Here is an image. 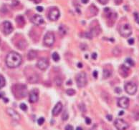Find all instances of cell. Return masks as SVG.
Here are the masks:
<instances>
[{
    "mask_svg": "<svg viewBox=\"0 0 139 130\" xmlns=\"http://www.w3.org/2000/svg\"><path fill=\"white\" fill-rule=\"evenodd\" d=\"M22 59L18 53L12 51L10 52L6 57V64L10 68H16L21 65Z\"/></svg>",
    "mask_w": 139,
    "mask_h": 130,
    "instance_id": "cell-1",
    "label": "cell"
},
{
    "mask_svg": "<svg viewBox=\"0 0 139 130\" xmlns=\"http://www.w3.org/2000/svg\"><path fill=\"white\" fill-rule=\"evenodd\" d=\"M13 94L17 98L21 99L24 98L27 94V86L22 84H17L12 87Z\"/></svg>",
    "mask_w": 139,
    "mask_h": 130,
    "instance_id": "cell-2",
    "label": "cell"
},
{
    "mask_svg": "<svg viewBox=\"0 0 139 130\" xmlns=\"http://www.w3.org/2000/svg\"><path fill=\"white\" fill-rule=\"evenodd\" d=\"M76 83L79 88H83L87 84V75L85 72H80L76 77Z\"/></svg>",
    "mask_w": 139,
    "mask_h": 130,
    "instance_id": "cell-3",
    "label": "cell"
},
{
    "mask_svg": "<svg viewBox=\"0 0 139 130\" xmlns=\"http://www.w3.org/2000/svg\"><path fill=\"white\" fill-rule=\"evenodd\" d=\"M119 33L122 37H128L130 36L132 34V29H131L130 25L127 23L121 25L120 27Z\"/></svg>",
    "mask_w": 139,
    "mask_h": 130,
    "instance_id": "cell-4",
    "label": "cell"
},
{
    "mask_svg": "<svg viewBox=\"0 0 139 130\" xmlns=\"http://www.w3.org/2000/svg\"><path fill=\"white\" fill-rule=\"evenodd\" d=\"M55 41V37L54 33L52 32V31H49L45 34L43 41H44V44H45V46L52 47V46H53Z\"/></svg>",
    "mask_w": 139,
    "mask_h": 130,
    "instance_id": "cell-5",
    "label": "cell"
},
{
    "mask_svg": "<svg viewBox=\"0 0 139 130\" xmlns=\"http://www.w3.org/2000/svg\"><path fill=\"white\" fill-rule=\"evenodd\" d=\"M125 91L130 94V95H133L136 93L137 90H138V87H137V85L133 83V82H128L125 84Z\"/></svg>",
    "mask_w": 139,
    "mask_h": 130,
    "instance_id": "cell-6",
    "label": "cell"
},
{
    "mask_svg": "<svg viewBox=\"0 0 139 130\" xmlns=\"http://www.w3.org/2000/svg\"><path fill=\"white\" fill-rule=\"evenodd\" d=\"M114 125L118 130H126L129 125L128 124L122 119H117L114 122Z\"/></svg>",
    "mask_w": 139,
    "mask_h": 130,
    "instance_id": "cell-7",
    "label": "cell"
},
{
    "mask_svg": "<svg viewBox=\"0 0 139 130\" xmlns=\"http://www.w3.org/2000/svg\"><path fill=\"white\" fill-rule=\"evenodd\" d=\"M60 11L58 8L54 7L52 8L49 11L48 14V17L51 21H57L60 17Z\"/></svg>",
    "mask_w": 139,
    "mask_h": 130,
    "instance_id": "cell-8",
    "label": "cell"
},
{
    "mask_svg": "<svg viewBox=\"0 0 139 130\" xmlns=\"http://www.w3.org/2000/svg\"><path fill=\"white\" fill-rule=\"evenodd\" d=\"M1 31L6 35H8V34H11L13 31V27H12V24H11V22L8 21H4L3 24H2Z\"/></svg>",
    "mask_w": 139,
    "mask_h": 130,
    "instance_id": "cell-9",
    "label": "cell"
},
{
    "mask_svg": "<svg viewBox=\"0 0 139 130\" xmlns=\"http://www.w3.org/2000/svg\"><path fill=\"white\" fill-rule=\"evenodd\" d=\"M37 66L40 70H46L49 67V61L46 58H41L38 60Z\"/></svg>",
    "mask_w": 139,
    "mask_h": 130,
    "instance_id": "cell-10",
    "label": "cell"
},
{
    "mask_svg": "<svg viewBox=\"0 0 139 130\" xmlns=\"http://www.w3.org/2000/svg\"><path fill=\"white\" fill-rule=\"evenodd\" d=\"M118 105L120 108L127 109L129 106V99L126 97H120L119 100H118Z\"/></svg>",
    "mask_w": 139,
    "mask_h": 130,
    "instance_id": "cell-11",
    "label": "cell"
},
{
    "mask_svg": "<svg viewBox=\"0 0 139 130\" xmlns=\"http://www.w3.org/2000/svg\"><path fill=\"white\" fill-rule=\"evenodd\" d=\"M39 99V92L37 90H33L30 91L29 101L31 103H35Z\"/></svg>",
    "mask_w": 139,
    "mask_h": 130,
    "instance_id": "cell-12",
    "label": "cell"
},
{
    "mask_svg": "<svg viewBox=\"0 0 139 130\" xmlns=\"http://www.w3.org/2000/svg\"><path fill=\"white\" fill-rule=\"evenodd\" d=\"M7 113L14 121H20V114L14 110H13V109H12V108H8V109L7 110Z\"/></svg>",
    "mask_w": 139,
    "mask_h": 130,
    "instance_id": "cell-13",
    "label": "cell"
},
{
    "mask_svg": "<svg viewBox=\"0 0 139 130\" xmlns=\"http://www.w3.org/2000/svg\"><path fill=\"white\" fill-rule=\"evenodd\" d=\"M31 21H32V22L34 24H35V25H41V24H42L45 23V21L43 20L42 17L39 15V14H35V15L32 17Z\"/></svg>",
    "mask_w": 139,
    "mask_h": 130,
    "instance_id": "cell-14",
    "label": "cell"
},
{
    "mask_svg": "<svg viewBox=\"0 0 139 130\" xmlns=\"http://www.w3.org/2000/svg\"><path fill=\"white\" fill-rule=\"evenodd\" d=\"M119 73L123 77H124V78L127 77L128 76V74H129V69H128V67H127L125 64L121 65L119 68Z\"/></svg>",
    "mask_w": 139,
    "mask_h": 130,
    "instance_id": "cell-15",
    "label": "cell"
},
{
    "mask_svg": "<svg viewBox=\"0 0 139 130\" xmlns=\"http://www.w3.org/2000/svg\"><path fill=\"white\" fill-rule=\"evenodd\" d=\"M62 110V104L61 102H58L56 104V105L54 107L53 110H52V114L54 116H58L60 112Z\"/></svg>",
    "mask_w": 139,
    "mask_h": 130,
    "instance_id": "cell-16",
    "label": "cell"
},
{
    "mask_svg": "<svg viewBox=\"0 0 139 130\" xmlns=\"http://www.w3.org/2000/svg\"><path fill=\"white\" fill-rule=\"evenodd\" d=\"M28 46V44L27 42L24 40H22L19 41L17 43V47H18V49H20L21 50H25Z\"/></svg>",
    "mask_w": 139,
    "mask_h": 130,
    "instance_id": "cell-17",
    "label": "cell"
},
{
    "mask_svg": "<svg viewBox=\"0 0 139 130\" xmlns=\"http://www.w3.org/2000/svg\"><path fill=\"white\" fill-rule=\"evenodd\" d=\"M16 22H17V24H18L19 27H23L24 25V24H25V20H24V18L22 15H20V16L17 17Z\"/></svg>",
    "mask_w": 139,
    "mask_h": 130,
    "instance_id": "cell-18",
    "label": "cell"
},
{
    "mask_svg": "<svg viewBox=\"0 0 139 130\" xmlns=\"http://www.w3.org/2000/svg\"><path fill=\"white\" fill-rule=\"evenodd\" d=\"M37 56V52L35 50H30L27 54V58L29 60H35Z\"/></svg>",
    "mask_w": 139,
    "mask_h": 130,
    "instance_id": "cell-19",
    "label": "cell"
},
{
    "mask_svg": "<svg viewBox=\"0 0 139 130\" xmlns=\"http://www.w3.org/2000/svg\"><path fill=\"white\" fill-rule=\"evenodd\" d=\"M38 80H39V77L37 74H34L28 77V81L30 83H37L38 82Z\"/></svg>",
    "mask_w": 139,
    "mask_h": 130,
    "instance_id": "cell-20",
    "label": "cell"
},
{
    "mask_svg": "<svg viewBox=\"0 0 139 130\" xmlns=\"http://www.w3.org/2000/svg\"><path fill=\"white\" fill-rule=\"evenodd\" d=\"M59 32L62 36H65L67 34V28L65 27V26L62 24L59 27Z\"/></svg>",
    "mask_w": 139,
    "mask_h": 130,
    "instance_id": "cell-21",
    "label": "cell"
},
{
    "mask_svg": "<svg viewBox=\"0 0 139 130\" xmlns=\"http://www.w3.org/2000/svg\"><path fill=\"white\" fill-rule=\"evenodd\" d=\"M110 75H111V71H110V70H106V69H105V70H103V78H104V79H108V78H109L110 77Z\"/></svg>",
    "mask_w": 139,
    "mask_h": 130,
    "instance_id": "cell-22",
    "label": "cell"
},
{
    "mask_svg": "<svg viewBox=\"0 0 139 130\" xmlns=\"http://www.w3.org/2000/svg\"><path fill=\"white\" fill-rule=\"evenodd\" d=\"M5 84H6V81H5L4 77L3 76L0 75V89L4 87L5 86Z\"/></svg>",
    "mask_w": 139,
    "mask_h": 130,
    "instance_id": "cell-23",
    "label": "cell"
},
{
    "mask_svg": "<svg viewBox=\"0 0 139 130\" xmlns=\"http://www.w3.org/2000/svg\"><path fill=\"white\" fill-rule=\"evenodd\" d=\"M90 10L91 13H93V14H94V15L97 14V13H98V9L96 8V7H95L93 5H92L90 7Z\"/></svg>",
    "mask_w": 139,
    "mask_h": 130,
    "instance_id": "cell-24",
    "label": "cell"
},
{
    "mask_svg": "<svg viewBox=\"0 0 139 130\" xmlns=\"http://www.w3.org/2000/svg\"><path fill=\"white\" fill-rule=\"evenodd\" d=\"M52 59H53V60H54L55 61H59V60H60V56H59V54H58L57 52H54V53L52 54Z\"/></svg>",
    "mask_w": 139,
    "mask_h": 130,
    "instance_id": "cell-25",
    "label": "cell"
},
{
    "mask_svg": "<svg viewBox=\"0 0 139 130\" xmlns=\"http://www.w3.org/2000/svg\"><path fill=\"white\" fill-rule=\"evenodd\" d=\"M66 93L69 96H73V95L75 94V91L74 90H72V89H69V90H68L66 91Z\"/></svg>",
    "mask_w": 139,
    "mask_h": 130,
    "instance_id": "cell-26",
    "label": "cell"
},
{
    "mask_svg": "<svg viewBox=\"0 0 139 130\" xmlns=\"http://www.w3.org/2000/svg\"><path fill=\"white\" fill-rule=\"evenodd\" d=\"M126 62L127 64H128L130 66H131V67H133V66H134V65H135L134 61H133L132 59H130V58H127L126 60Z\"/></svg>",
    "mask_w": 139,
    "mask_h": 130,
    "instance_id": "cell-27",
    "label": "cell"
},
{
    "mask_svg": "<svg viewBox=\"0 0 139 130\" xmlns=\"http://www.w3.org/2000/svg\"><path fill=\"white\" fill-rule=\"evenodd\" d=\"M68 117H69V114H68V111H65L63 113V114H62V120H64V121H66V120H68Z\"/></svg>",
    "mask_w": 139,
    "mask_h": 130,
    "instance_id": "cell-28",
    "label": "cell"
},
{
    "mask_svg": "<svg viewBox=\"0 0 139 130\" xmlns=\"http://www.w3.org/2000/svg\"><path fill=\"white\" fill-rule=\"evenodd\" d=\"M20 109L22 110V111H26L27 110V106L24 103H22V104H20Z\"/></svg>",
    "mask_w": 139,
    "mask_h": 130,
    "instance_id": "cell-29",
    "label": "cell"
},
{
    "mask_svg": "<svg viewBox=\"0 0 139 130\" xmlns=\"http://www.w3.org/2000/svg\"><path fill=\"white\" fill-rule=\"evenodd\" d=\"M55 83H56V84H57V86H61L62 85V80L60 79V78H56L55 79Z\"/></svg>",
    "mask_w": 139,
    "mask_h": 130,
    "instance_id": "cell-30",
    "label": "cell"
},
{
    "mask_svg": "<svg viewBox=\"0 0 139 130\" xmlns=\"http://www.w3.org/2000/svg\"><path fill=\"white\" fill-rule=\"evenodd\" d=\"M44 122H45V119L43 117H40L37 120V123L39 125H42L44 124Z\"/></svg>",
    "mask_w": 139,
    "mask_h": 130,
    "instance_id": "cell-31",
    "label": "cell"
},
{
    "mask_svg": "<svg viewBox=\"0 0 139 130\" xmlns=\"http://www.w3.org/2000/svg\"><path fill=\"white\" fill-rule=\"evenodd\" d=\"M134 17H135L136 21L139 24V14L137 12H135V13H134Z\"/></svg>",
    "mask_w": 139,
    "mask_h": 130,
    "instance_id": "cell-32",
    "label": "cell"
},
{
    "mask_svg": "<svg viewBox=\"0 0 139 130\" xmlns=\"http://www.w3.org/2000/svg\"><path fill=\"white\" fill-rule=\"evenodd\" d=\"M65 130H74V129H73V127H72V125L68 124V125H67V126L65 127Z\"/></svg>",
    "mask_w": 139,
    "mask_h": 130,
    "instance_id": "cell-33",
    "label": "cell"
},
{
    "mask_svg": "<svg viewBox=\"0 0 139 130\" xmlns=\"http://www.w3.org/2000/svg\"><path fill=\"white\" fill-rule=\"evenodd\" d=\"M109 1V0H99V2L101 4H108V2Z\"/></svg>",
    "mask_w": 139,
    "mask_h": 130,
    "instance_id": "cell-34",
    "label": "cell"
},
{
    "mask_svg": "<svg viewBox=\"0 0 139 130\" xmlns=\"http://www.w3.org/2000/svg\"><path fill=\"white\" fill-rule=\"evenodd\" d=\"M85 123L87 124H91V120L90 118H88V117H86L85 118Z\"/></svg>",
    "mask_w": 139,
    "mask_h": 130,
    "instance_id": "cell-35",
    "label": "cell"
},
{
    "mask_svg": "<svg viewBox=\"0 0 139 130\" xmlns=\"http://www.w3.org/2000/svg\"><path fill=\"white\" fill-rule=\"evenodd\" d=\"M121 89L120 88V87H116V89H115V91L116 92V93H118V94H120L121 93Z\"/></svg>",
    "mask_w": 139,
    "mask_h": 130,
    "instance_id": "cell-36",
    "label": "cell"
},
{
    "mask_svg": "<svg viewBox=\"0 0 139 130\" xmlns=\"http://www.w3.org/2000/svg\"><path fill=\"white\" fill-rule=\"evenodd\" d=\"M97 53H95V52H94V53H93L92 54V59H93V60H96L97 59Z\"/></svg>",
    "mask_w": 139,
    "mask_h": 130,
    "instance_id": "cell-37",
    "label": "cell"
},
{
    "mask_svg": "<svg viewBox=\"0 0 139 130\" xmlns=\"http://www.w3.org/2000/svg\"><path fill=\"white\" fill-rule=\"evenodd\" d=\"M114 1H115V4H116L119 5V4H120L123 2V0H114Z\"/></svg>",
    "mask_w": 139,
    "mask_h": 130,
    "instance_id": "cell-38",
    "label": "cell"
},
{
    "mask_svg": "<svg viewBox=\"0 0 139 130\" xmlns=\"http://www.w3.org/2000/svg\"><path fill=\"white\" fill-rule=\"evenodd\" d=\"M37 10L39 12H42V11H43V7H41V6H38V7H37Z\"/></svg>",
    "mask_w": 139,
    "mask_h": 130,
    "instance_id": "cell-39",
    "label": "cell"
},
{
    "mask_svg": "<svg viewBox=\"0 0 139 130\" xmlns=\"http://www.w3.org/2000/svg\"><path fill=\"white\" fill-rule=\"evenodd\" d=\"M128 44H130V45H131V44H134V40L131 38V39L128 40Z\"/></svg>",
    "mask_w": 139,
    "mask_h": 130,
    "instance_id": "cell-40",
    "label": "cell"
},
{
    "mask_svg": "<svg viewBox=\"0 0 139 130\" xmlns=\"http://www.w3.org/2000/svg\"><path fill=\"white\" fill-rule=\"evenodd\" d=\"M93 77H95V79H97V77H98V71H94V72H93Z\"/></svg>",
    "mask_w": 139,
    "mask_h": 130,
    "instance_id": "cell-41",
    "label": "cell"
},
{
    "mask_svg": "<svg viewBox=\"0 0 139 130\" xmlns=\"http://www.w3.org/2000/svg\"><path fill=\"white\" fill-rule=\"evenodd\" d=\"M31 1H32L35 4H39V3H40L42 1V0H31Z\"/></svg>",
    "mask_w": 139,
    "mask_h": 130,
    "instance_id": "cell-42",
    "label": "cell"
},
{
    "mask_svg": "<svg viewBox=\"0 0 139 130\" xmlns=\"http://www.w3.org/2000/svg\"><path fill=\"white\" fill-rule=\"evenodd\" d=\"M106 117H107V119H108V121H111L112 119H113L112 116H111V115H109V114H108V115H107V116H106Z\"/></svg>",
    "mask_w": 139,
    "mask_h": 130,
    "instance_id": "cell-43",
    "label": "cell"
},
{
    "mask_svg": "<svg viewBox=\"0 0 139 130\" xmlns=\"http://www.w3.org/2000/svg\"><path fill=\"white\" fill-rule=\"evenodd\" d=\"M4 92H0V99L4 98Z\"/></svg>",
    "mask_w": 139,
    "mask_h": 130,
    "instance_id": "cell-44",
    "label": "cell"
},
{
    "mask_svg": "<svg viewBox=\"0 0 139 130\" xmlns=\"http://www.w3.org/2000/svg\"><path fill=\"white\" fill-rule=\"evenodd\" d=\"M81 1H82V2L83 4H87L89 0H81Z\"/></svg>",
    "mask_w": 139,
    "mask_h": 130,
    "instance_id": "cell-45",
    "label": "cell"
},
{
    "mask_svg": "<svg viewBox=\"0 0 139 130\" xmlns=\"http://www.w3.org/2000/svg\"><path fill=\"white\" fill-rule=\"evenodd\" d=\"M78 67L79 68H82V63H78Z\"/></svg>",
    "mask_w": 139,
    "mask_h": 130,
    "instance_id": "cell-46",
    "label": "cell"
},
{
    "mask_svg": "<svg viewBox=\"0 0 139 130\" xmlns=\"http://www.w3.org/2000/svg\"><path fill=\"white\" fill-rule=\"evenodd\" d=\"M123 114H124V111H120V112H119V115H120V116L123 115Z\"/></svg>",
    "mask_w": 139,
    "mask_h": 130,
    "instance_id": "cell-47",
    "label": "cell"
},
{
    "mask_svg": "<svg viewBox=\"0 0 139 130\" xmlns=\"http://www.w3.org/2000/svg\"><path fill=\"white\" fill-rule=\"evenodd\" d=\"M3 100H4V101L5 102H8V101H9V100L7 99V98H3Z\"/></svg>",
    "mask_w": 139,
    "mask_h": 130,
    "instance_id": "cell-48",
    "label": "cell"
},
{
    "mask_svg": "<svg viewBox=\"0 0 139 130\" xmlns=\"http://www.w3.org/2000/svg\"><path fill=\"white\" fill-rule=\"evenodd\" d=\"M76 130H82V129L81 127H77V129H76Z\"/></svg>",
    "mask_w": 139,
    "mask_h": 130,
    "instance_id": "cell-49",
    "label": "cell"
}]
</instances>
